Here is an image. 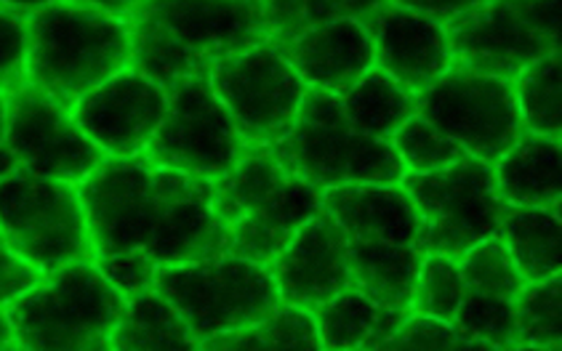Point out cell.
Masks as SVG:
<instances>
[{"label": "cell", "mask_w": 562, "mask_h": 351, "mask_svg": "<svg viewBox=\"0 0 562 351\" xmlns=\"http://www.w3.org/2000/svg\"><path fill=\"white\" fill-rule=\"evenodd\" d=\"M267 272L274 282L280 306L312 315L349 287L345 231L326 211H321L293 235Z\"/></svg>", "instance_id": "cell-17"}, {"label": "cell", "mask_w": 562, "mask_h": 351, "mask_svg": "<svg viewBox=\"0 0 562 351\" xmlns=\"http://www.w3.org/2000/svg\"><path fill=\"white\" fill-rule=\"evenodd\" d=\"M3 147L9 149L16 171L70 186H80L108 162L67 106L30 86L9 93Z\"/></svg>", "instance_id": "cell-14"}, {"label": "cell", "mask_w": 562, "mask_h": 351, "mask_svg": "<svg viewBox=\"0 0 562 351\" xmlns=\"http://www.w3.org/2000/svg\"><path fill=\"white\" fill-rule=\"evenodd\" d=\"M416 115L453 141L467 158L496 166L526 136L515 83L448 70L416 97Z\"/></svg>", "instance_id": "cell-12"}, {"label": "cell", "mask_w": 562, "mask_h": 351, "mask_svg": "<svg viewBox=\"0 0 562 351\" xmlns=\"http://www.w3.org/2000/svg\"><path fill=\"white\" fill-rule=\"evenodd\" d=\"M131 35L128 70L171 91L270 41V22L265 3H142L131 5Z\"/></svg>", "instance_id": "cell-3"}, {"label": "cell", "mask_w": 562, "mask_h": 351, "mask_svg": "<svg viewBox=\"0 0 562 351\" xmlns=\"http://www.w3.org/2000/svg\"><path fill=\"white\" fill-rule=\"evenodd\" d=\"M5 123H9V93H0V141L5 136Z\"/></svg>", "instance_id": "cell-38"}, {"label": "cell", "mask_w": 562, "mask_h": 351, "mask_svg": "<svg viewBox=\"0 0 562 351\" xmlns=\"http://www.w3.org/2000/svg\"><path fill=\"white\" fill-rule=\"evenodd\" d=\"M126 298L93 263H75L41 278L5 306L16 351H112Z\"/></svg>", "instance_id": "cell-5"}, {"label": "cell", "mask_w": 562, "mask_h": 351, "mask_svg": "<svg viewBox=\"0 0 562 351\" xmlns=\"http://www.w3.org/2000/svg\"><path fill=\"white\" fill-rule=\"evenodd\" d=\"M390 147L392 152H395L405 176L432 173L467 158L453 141H448L440 131L432 128V125L422 121L418 115L411 117V121L392 136Z\"/></svg>", "instance_id": "cell-31"}, {"label": "cell", "mask_w": 562, "mask_h": 351, "mask_svg": "<svg viewBox=\"0 0 562 351\" xmlns=\"http://www.w3.org/2000/svg\"><path fill=\"white\" fill-rule=\"evenodd\" d=\"M418 218L424 256L461 261L474 246L498 235L504 203L493 184V168L464 158L432 173L400 181Z\"/></svg>", "instance_id": "cell-10"}, {"label": "cell", "mask_w": 562, "mask_h": 351, "mask_svg": "<svg viewBox=\"0 0 562 351\" xmlns=\"http://www.w3.org/2000/svg\"><path fill=\"white\" fill-rule=\"evenodd\" d=\"M112 351H203V343L160 293L147 291L126 301Z\"/></svg>", "instance_id": "cell-25"}, {"label": "cell", "mask_w": 562, "mask_h": 351, "mask_svg": "<svg viewBox=\"0 0 562 351\" xmlns=\"http://www.w3.org/2000/svg\"><path fill=\"white\" fill-rule=\"evenodd\" d=\"M41 282V274L33 272L19 256L5 246L3 235H0V306H11L19 296L35 287Z\"/></svg>", "instance_id": "cell-36"}, {"label": "cell", "mask_w": 562, "mask_h": 351, "mask_svg": "<svg viewBox=\"0 0 562 351\" xmlns=\"http://www.w3.org/2000/svg\"><path fill=\"white\" fill-rule=\"evenodd\" d=\"M504 351H562V349H528V347H509Z\"/></svg>", "instance_id": "cell-39"}, {"label": "cell", "mask_w": 562, "mask_h": 351, "mask_svg": "<svg viewBox=\"0 0 562 351\" xmlns=\"http://www.w3.org/2000/svg\"><path fill=\"white\" fill-rule=\"evenodd\" d=\"M209 83L251 152L285 139L310 93L270 41L218 61L209 70Z\"/></svg>", "instance_id": "cell-11"}, {"label": "cell", "mask_w": 562, "mask_h": 351, "mask_svg": "<svg viewBox=\"0 0 562 351\" xmlns=\"http://www.w3.org/2000/svg\"><path fill=\"white\" fill-rule=\"evenodd\" d=\"M451 325L459 336L504 351L515 341V301L470 293Z\"/></svg>", "instance_id": "cell-32"}, {"label": "cell", "mask_w": 562, "mask_h": 351, "mask_svg": "<svg viewBox=\"0 0 562 351\" xmlns=\"http://www.w3.org/2000/svg\"><path fill=\"white\" fill-rule=\"evenodd\" d=\"M0 235L33 272L93 263V246L78 186L16 171L0 179Z\"/></svg>", "instance_id": "cell-8"}, {"label": "cell", "mask_w": 562, "mask_h": 351, "mask_svg": "<svg viewBox=\"0 0 562 351\" xmlns=\"http://www.w3.org/2000/svg\"><path fill=\"white\" fill-rule=\"evenodd\" d=\"M560 141L526 134L493 166V184L504 208H560Z\"/></svg>", "instance_id": "cell-20"}, {"label": "cell", "mask_w": 562, "mask_h": 351, "mask_svg": "<svg viewBox=\"0 0 562 351\" xmlns=\"http://www.w3.org/2000/svg\"><path fill=\"white\" fill-rule=\"evenodd\" d=\"M408 317L411 312L386 309L352 287L312 312L321 351H379Z\"/></svg>", "instance_id": "cell-22"}, {"label": "cell", "mask_w": 562, "mask_h": 351, "mask_svg": "<svg viewBox=\"0 0 562 351\" xmlns=\"http://www.w3.org/2000/svg\"><path fill=\"white\" fill-rule=\"evenodd\" d=\"M131 54V5H27L24 80L67 110L93 88L126 72Z\"/></svg>", "instance_id": "cell-2"}, {"label": "cell", "mask_w": 562, "mask_h": 351, "mask_svg": "<svg viewBox=\"0 0 562 351\" xmlns=\"http://www.w3.org/2000/svg\"><path fill=\"white\" fill-rule=\"evenodd\" d=\"M459 269L470 293H480V296L515 301L526 291V280L520 278V272H517L498 237H491V240L474 246L459 261Z\"/></svg>", "instance_id": "cell-30"}, {"label": "cell", "mask_w": 562, "mask_h": 351, "mask_svg": "<svg viewBox=\"0 0 562 351\" xmlns=\"http://www.w3.org/2000/svg\"><path fill=\"white\" fill-rule=\"evenodd\" d=\"M515 99L526 134L560 141L562 136V56L560 52L530 65L515 80Z\"/></svg>", "instance_id": "cell-26"}, {"label": "cell", "mask_w": 562, "mask_h": 351, "mask_svg": "<svg viewBox=\"0 0 562 351\" xmlns=\"http://www.w3.org/2000/svg\"><path fill=\"white\" fill-rule=\"evenodd\" d=\"M379 351H498L488 343L459 336L453 325L411 315Z\"/></svg>", "instance_id": "cell-33"}, {"label": "cell", "mask_w": 562, "mask_h": 351, "mask_svg": "<svg viewBox=\"0 0 562 351\" xmlns=\"http://www.w3.org/2000/svg\"><path fill=\"white\" fill-rule=\"evenodd\" d=\"M451 9L405 3L368 5L363 22L373 43V67L416 97L437 83L451 70L446 33V16Z\"/></svg>", "instance_id": "cell-15"}, {"label": "cell", "mask_w": 562, "mask_h": 351, "mask_svg": "<svg viewBox=\"0 0 562 351\" xmlns=\"http://www.w3.org/2000/svg\"><path fill=\"white\" fill-rule=\"evenodd\" d=\"M248 152L251 149L237 136L227 110L211 91L209 75H200L168 91L164 123L142 158L214 184Z\"/></svg>", "instance_id": "cell-13"}, {"label": "cell", "mask_w": 562, "mask_h": 351, "mask_svg": "<svg viewBox=\"0 0 562 351\" xmlns=\"http://www.w3.org/2000/svg\"><path fill=\"white\" fill-rule=\"evenodd\" d=\"M336 102L358 134L386 144L416 115V93L395 83L376 67L339 93Z\"/></svg>", "instance_id": "cell-24"}, {"label": "cell", "mask_w": 562, "mask_h": 351, "mask_svg": "<svg viewBox=\"0 0 562 351\" xmlns=\"http://www.w3.org/2000/svg\"><path fill=\"white\" fill-rule=\"evenodd\" d=\"M168 91L145 75L126 70L93 88L72 106L75 123L108 160L142 158L160 128Z\"/></svg>", "instance_id": "cell-16"}, {"label": "cell", "mask_w": 562, "mask_h": 351, "mask_svg": "<svg viewBox=\"0 0 562 351\" xmlns=\"http://www.w3.org/2000/svg\"><path fill=\"white\" fill-rule=\"evenodd\" d=\"M274 158L317 192L363 184H400L403 168L386 141H373L349 125L336 97L307 93Z\"/></svg>", "instance_id": "cell-6"}, {"label": "cell", "mask_w": 562, "mask_h": 351, "mask_svg": "<svg viewBox=\"0 0 562 351\" xmlns=\"http://www.w3.org/2000/svg\"><path fill=\"white\" fill-rule=\"evenodd\" d=\"M0 351H16L14 336H11L9 312H5L3 306H0Z\"/></svg>", "instance_id": "cell-37"}, {"label": "cell", "mask_w": 562, "mask_h": 351, "mask_svg": "<svg viewBox=\"0 0 562 351\" xmlns=\"http://www.w3.org/2000/svg\"><path fill=\"white\" fill-rule=\"evenodd\" d=\"M27 5L0 3V93L27 86Z\"/></svg>", "instance_id": "cell-34"}, {"label": "cell", "mask_w": 562, "mask_h": 351, "mask_svg": "<svg viewBox=\"0 0 562 351\" xmlns=\"http://www.w3.org/2000/svg\"><path fill=\"white\" fill-rule=\"evenodd\" d=\"M470 296L459 261L442 256H424L414 293V315L451 325L459 306Z\"/></svg>", "instance_id": "cell-29"}, {"label": "cell", "mask_w": 562, "mask_h": 351, "mask_svg": "<svg viewBox=\"0 0 562 351\" xmlns=\"http://www.w3.org/2000/svg\"><path fill=\"white\" fill-rule=\"evenodd\" d=\"M560 208H504L496 237L504 242L526 285H539L560 280Z\"/></svg>", "instance_id": "cell-23"}, {"label": "cell", "mask_w": 562, "mask_h": 351, "mask_svg": "<svg viewBox=\"0 0 562 351\" xmlns=\"http://www.w3.org/2000/svg\"><path fill=\"white\" fill-rule=\"evenodd\" d=\"M315 186L293 176L272 149L248 152L214 181V213L222 227L224 256L270 267L299 229L321 213Z\"/></svg>", "instance_id": "cell-4"}, {"label": "cell", "mask_w": 562, "mask_h": 351, "mask_svg": "<svg viewBox=\"0 0 562 351\" xmlns=\"http://www.w3.org/2000/svg\"><path fill=\"white\" fill-rule=\"evenodd\" d=\"M203 351H321L312 315L280 306L251 328L203 341Z\"/></svg>", "instance_id": "cell-27"}, {"label": "cell", "mask_w": 562, "mask_h": 351, "mask_svg": "<svg viewBox=\"0 0 562 351\" xmlns=\"http://www.w3.org/2000/svg\"><path fill=\"white\" fill-rule=\"evenodd\" d=\"M153 291L177 309L200 343L251 328L280 309L270 272L235 256L158 269Z\"/></svg>", "instance_id": "cell-7"}, {"label": "cell", "mask_w": 562, "mask_h": 351, "mask_svg": "<svg viewBox=\"0 0 562 351\" xmlns=\"http://www.w3.org/2000/svg\"><path fill=\"white\" fill-rule=\"evenodd\" d=\"M451 70L515 83L530 65L560 52V5L474 3L446 16Z\"/></svg>", "instance_id": "cell-9"}, {"label": "cell", "mask_w": 562, "mask_h": 351, "mask_svg": "<svg viewBox=\"0 0 562 351\" xmlns=\"http://www.w3.org/2000/svg\"><path fill=\"white\" fill-rule=\"evenodd\" d=\"M93 267L110 282L112 291L121 293L126 301L139 296V293L153 291L155 274H158V267L139 253L97 256Z\"/></svg>", "instance_id": "cell-35"}, {"label": "cell", "mask_w": 562, "mask_h": 351, "mask_svg": "<svg viewBox=\"0 0 562 351\" xmlns=\"http://www.w3.org/2000/svg\"><path fill=\"white\" fill-rule=\"evenodd\" d=\"M366 9L368 5L355 3L345 14L323 19L291 41L274 43L307 91L339 97L373 70V43L363 22Z\"/></svg>", "instance_id": "cell-18"}, {"label": "cell", "mask_w": 562, "mask_h": 351, "mask_svg": "<svg viewBox=\"0 0 562 351\" xmlns=\"http://www.w3.org/2000/svg\"><path fill=\"white\" fill-rule=\"evenodd\" d=\"M97 256L139 253L158 269L224 256L214 184L147 158L108 160L78 186Z\"/></svg>", "instance_id": "cell-1"}, {"label": "cell", "mask_w": 562, "mask_h": 351, "mask_svg": "<svg viewBox=\"0 0 562 351\" xmlns=\"http://www.w3.org/2000/svg\"><path fill=\"white\" fill-rule=\"evenodd\" d=\"M512 347L562 349V282L526 285L515 298V341Z\"/></svg>", "instance_id": "cell-28"}, {"label": "cell", "mask_w": 562, "mask_h": 351, "mask_svg": "<svg viewBox=\"0 0 562 351\" xmlns=\"http://www.w3.org/2000/svg\"><path fill=\"white\" fill-rule=\"evenodd\" d=\"M349 287L363 293L373 304L414 315V293L424 250L390 242L347 240Z\"/></svg>", "instance_id": "cell-21"}, {"label": "cell", "mask_w": 562, "mask_h": 351, "mask_svg": "<svg viewBox=\"0 0 562 351\" xmlns=\"http://www.w3.org/2000/svg\"><path fill=\"white\" fill-rule=\"evenodd\" d=\"M321 208L339 224L347 240L418 246V218L400 184L341 186L323 192Z\"/></svg>", "instance_id": "cell-19"}]
</instances>
